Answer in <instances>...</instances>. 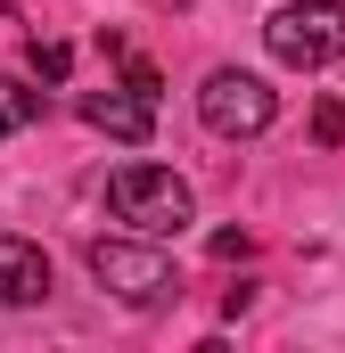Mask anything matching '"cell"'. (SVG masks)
Here are the masks:
<instances>
[{
  "mask_svg": "<svg viewBox=\"0 0 345 353\" xmlns=\"http://www.w3.org/2000/svg\"><path fill=\"white\" fill-rule=\"evenodd\" d=\"M90 279L115 296V304H132V312H157L181 296V263H172L157 239H90Z\"/></svg>",
  "mask_w": 345,
  "mask_h": 353,
  "instance_id": "6da1fadb",
  "label": "cell"
},
{
  "mask_svg": "<svg viewBox=\"0 0 345 353\" xmlns=\"http://www.w3.org/2000/svg\"><path fill=\"white\" fill-rule=\"evenodd\" d=\"M107 214L132 222L140 239H181V230L197 222V197H189V181L165 173V165H124V173H107Z\"/></svg>",
  "mask_w": 345,
  "mask_h": 353,
  "instance_id": "7a4b0ae2",
  "label": "cell"
},
{
  "mask_svg": "<svg viewBox=\"0 0 345 353\" xmlns=\"http://www.w3.org/2000/svg\"><path fill=\"white\" fill-rule=\"evenodd\" d=\"M263 50L296 74H321L345 58V0H288L263 17Z\"/></svg>",
  "mask_w": 345,
  "mask_h": 353,
  "instance_id": "3957f363",
  "label": "cell"
},
{
  "mask_svg": "<svg viewBox=\"0 0 345 353\" xmlns=\"http://www.w3.org/2000/svg\"><path fill=\"white\" fill-rule=\"evenodd\" d=\"M197 115H206V132H214V140H255V132H271L279 99H271V83L247 74V66H214L206 90H197Z\"/></svg>",
  "mask_w": 345,
  "mask_h": 353,
  "instance_id": "277c9868",
  "label": "cell"
},
{
  "mask_svg": "<svg viewBox=\"0 0 345 353\" xmlns=\"http://www.w3.org/2000/svg\"><path fill=\"white\" fill-rule=\"evenodd\" d=\"M83 123H90V132H107V140H124V148H140V140L157 132V99L132 90V83L90 90V99H83Z\"/></svg>",
  "mask_w": 345,
  "mask_h": 353,
  "instance_id": "5b68a950",
  "label": "cell"
},
{
  "mask_svg": "<svg viewBox=\"0 0 345 353\" xmlns=\"http://www.w3.org/2000/svg\"><path fill=\"white\" fill-rule=\"evenodd\" d=\"M0 304H50V255L33 239H0Z\"/></svg>",
  "mask_w": 345,
  "mask_h": 353,
  "instance_id": "8992f818",
  "label": "cell"
},
{
  "mask_svg": "<svg viewBox=\"0 0 345 353\" xmlns=\"http://www.w3.org/2000/svg\"><path fill=\"white\" fill-rule=\"evenodd\" d=\"M33 115H41V90L25 83V74H0V140H8V132H25Z\"/></svg>",
  "mask_w": 345,
  "mask_h": 353,
  "instance_id": "52a82bcc",
  "label": "cell"
},
{
  "mask_svg": "<svg viewBox=\"0 0 345 353\" xmlns=\"http://www.w3.org/2000/svg\"><path fill=\"white\" fill-rule=\"evenodd\" d=\"M25 66H33V83H66L75 50H66V41H33V50H25Z\"/></svg>",
  "mask_w": 345,
  "mask_h": 353,
  "instance_id": "ba28073f",
  "label": "cell"
},
{
  "mask_svg": "<svg viewBox=\"0 0 345 353\" xmlns=\"http://www.w3.org/2000/svg\"><path fill=\"white\" fill-rule=\"evenodd\" d=\"M313 140H321V148H337V140H345V107H337V99L313 107Z\"/></svg>",
  "mask_w": 345,
  "mask_h": 353,
  "instance_id": "9c48e42d",
  "label": "cell"
}]
</instances>
